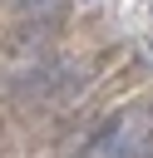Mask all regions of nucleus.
Here are the masks:
<instances>
[{
    "instance_id": "1",
    "label": "nucleus",
    "mask_w": 153,
    "mask_h": 158,
    "mask_svg": "<svg viewBox=\"0 0 153 158\" xmlns=\"http://www.w3.org/2000/svg\"><path fill=\"white\" fill-rule=\"evenodd\" d=\"M10 5H15L20 15H30V20H54L64 0H10Z\"/></svg>"
}]
</instances>
